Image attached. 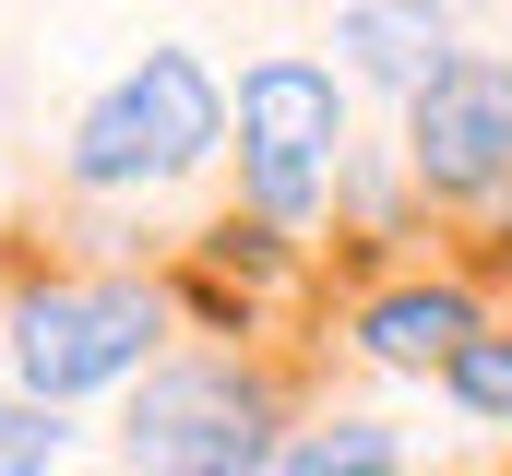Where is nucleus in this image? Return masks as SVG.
<instances>
[{
  "label": "nucleus",
  "mask_w": 512,
  "mask_h": 476,
  "mask_svg": "<svg viewBox=\"0 0 512 476\" xmlns=\"http://www.w3.org/2000/svg\"><path fill=\"white\" fill-rule=\"evenodd\" d=\"M227 96H215V72L191 60V48H143L108 96H84V119H72V143H60V167H72V191H108V203H131V191H167V179H191L215 143H227Z\"/></svg>",
  "instance_id": "nucleus-1"
},
{
  "label": "nucleus",
  "mask_w": 512,
  "mask_h": 476,
  "mask_svg": "<svg viewBox=\"0 0 512 476\" xmlns=\"http://www.w3.org/2000/svg\"><path fill=\"white\" fill-rule=\"evenodd\" d=\"M120 465L131 476H274L286 405L239 357H167V369H143V393L120 417Z\"/></svg>",
  "instance_id": "nucleus-2"
},
{
  "label": "nucleus",
  "mask_w": 512,
  "mask_h": 476,
  "mask_svg": "<svg viewBox=\"0 0 512 476\" xmlns=\"http://www.w3.org/2000/svg\"><path fill=\"white\" fill-rule=\"evenodd\" d=\"M0 346H12V393L72 405V393H108V381H131V369H155L167 298L131 286V274H36V286L12 298Z\"/></svg>",
  "instance_id": "nucleus-3"
},
{
  "label": "nucleus",
  "mask_w": 512,
  "mask_h": 476,
  "mask_svg": "<svg viewBox=\"0 0 512 476\" xmlns=\"http://www.w3.org/2000/svg\"><path fill=\"white\" fill-rule=\"evenodd\" d=\"M239 191L262 227H310L346 179V84L322 60H251L239 72Z\"/></svg>",
  "instance_id": "nucleus-4"
},
{
  "label": "nucleus",
  "mask_w": 512,
  "mask_h": 476,
  "mask_svg": "<svg viewBox=\"0 0 512 476\" xmlns=\"http://www.w3.org/2000/svg\"><path fill=\"white\" fill-rule=\"evenodd\" d=\"M405 179L429 203H489L512 179V60H453L417 108H405Z\"/></svg>",
  "instance_id": "nucleus-5"
},
{
  "label": "nucleus",
  "mask_w": 512,
  "mask_h": 476,
  "mask_svg": "<svg viewBox=\"0 0 512 476\" xmlns=\"http://www.w3.org/2000/svg\"><path fill=\"white\" fill-rule=\"evenodd\" d=\"M334 48H346V72L393 84L405 108H417V96H429V84H441V72L465 60V48H453V12H441V0H346V12H334Z\"/></svg>",
  "instance_id": "nucleus-6"
},
{
  "label": "nucleus",
  "mask_w": 512,
  "mask_h": 476,
  "mask_svg": "<svg viewBox=\"0 0 512 476\" xmlns=\"http://www.w3.org/2000/svg\"><path fill=\"white\" fill-rule=\"evenodd\" d=\"M477 334H489V322H477L465 286H382V298L358 310V346L382 357V369H453Z\"/></svg>",
  "instance_id": "nucleus-7"
},
{
  "label": "nucleus",
  "mask_w": 512,
  "mask_h": 476,
  "mask_svg": "<svg viewBox=\"0 0 512 476\" xmlns=\"http://www.w3.org/2000/svg\"><path fill=\"white\" fill-rule=\"evenodd\" d=\"M286 476H405V453H393L382 417H334L322 441H298V453H286Z\"/></svg>",
  "instance_id": "nucleus-8"
},
{
  "label": "nucleus",
  "mask_w": 512,
  "mask_h": 476,
  "mask_svg": "<svg viewBox=\"0 0 512 476\" xmlns=\"http://www.w3.org/2000/svg\"><path fill=\"white\" fill-rule=\"evenodd\" d=\"M441 393H453L477 429H512V334H477V346L441 369Z\"/></svg>",
  "instance_id": "nucleus-9"
},
{
  "label": "nucleus",
  "mask_w": 512,
  "mask_h": 476,
  "mask_svg": "<svg viewBox=\"0 0 512 476\" xmlns=\"http://www.w3.org/2000/svg\"><path fill=\"white\" fill-rule=\"evenodd\" d=\"M60 453H72L60 405H36V393H0V476H60Z\"/></svg>",
  "instance_id": "nucleus-10"
},
{
  "label": "nucleus",
  "mask_w": 512,
  "mask_h": 476,
  "mask_svg": "<svg viewBox=\"0 0 512 476\" xmlns=\"http://www.w3.org/2000/svg\"><path fill=\"white\" fill-rule=\"evenodd\" d=\"M0 369H12V346H0Z\"/></svg>",
  "instance_id": "nucleus-11"
}]
</instances>
